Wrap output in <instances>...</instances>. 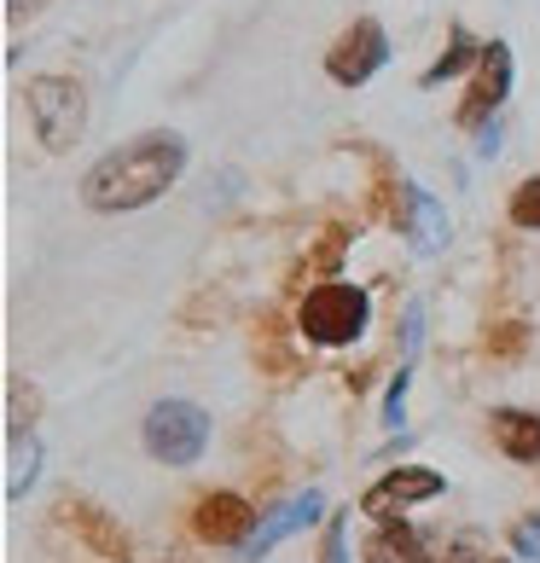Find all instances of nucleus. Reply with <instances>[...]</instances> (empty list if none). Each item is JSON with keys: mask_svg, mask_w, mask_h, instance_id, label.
I'll use <instances>...</instances> for the list:
<instances>
[{"mask_svg": "<svg viewBox=\"0 0 540 563\" xmlns=\"http://www.w3.org/2000/svg\"><path fill=\"white\" fill-rule=\"evenodd\" d=\"M180 169H186V140L180 134H140L81 175V203L99 216L145 210V203H157L180 180Z\"/></svg>", "mask_w": 540, "mask_h": 563, "instance_id": "obj_1", "label": "nucleus"}, {"mask_svg": "<svg viewBox=\"0 0 540 563\" xmlns=\"http://www.w3.org/2000/svg\"><path fill=\"white\" fill-rule=\"evenodd\" d=\"M366 320H372V297H366V285H349V279L315 285L302 297V308H297V331L315 349H349V343H361Z\"/></svg>", "mask_w": 540, "mask_h": 563, "instance_id": "obj_2", "label": "nucleus"}, {"mask_svg": "<svg viewBox=\"0 0 540 563\" xmlns=\"http://www.w3.org/2000/svg\"><path fill=\"white\" fill-rule=\"evenodd\" d=\"M24 106L35 122V140L47 152H70L81 129H88V93H81L76 76H35L24 88Z\"/></svg>", "mask_w": 540, "mask_h": 563, "instance_id": "obj_3", "label": "nucleus"}, {"mask_svg": "<svg viewBox=\"0 0 540 563\" xmlns=\"http://www.w3.org/2000/svg\"><path fill=\"white\" fill-rule=\"evenodd\" d=\"M145 453L157 459V465H198L203 448H210V412H203L198 401H180V395H169V401H157L152 412H145Z\"/></svg>", "mask_w": 540, "mask_h": 563, "instance_id": "obj_4", "label": "nucleus"}, {"mask_svg": "<svg viewBox=\"0 0 540 563\" xmlns=\"http://www.w3.org/2000/svg\"><path fill=\"white\" fill-rule=\"evenodd\" d=\"M384 65H389V35H384L378 18H355L326 53V76L338 81V88H361V81H372Z\"/></svg>", "mask_w": 540, "mask_h": 563, "instance_id": "obj_5", "label": "nucleus"}, {"mask_svg": "<svg viewBox=\"0 0 540 563\" xmlns=\"http://www.w3.org/2000/svg\"><path fill=\"white\" fill-rule=\"evenodd\" d=\"M448 488L442 471H425V465H401V471H384L378 483L361 494V517H378V523H401L412 506H425Z\"/></svg>", "mask_w": 540, "mask_h": 563, "instance_id": "obj_6", "label": "nucleus"}, {"mask_svg": "<svg viewBox=\"0 0 540 563\" xmlns=\"http://www.w3.org/2000/svg\"><path fill=\"white\" fill-rule=\"evenodd\" d=\"M511 76H517V65H511V47H506V41H488V47H483V65H476V81L465 88L460 111H453V117H460V129H471V134L494 129V111L506 106Z\"/></svg>", "mask_w": 540, "mask_h": 563, "instance_id": "obj_7", "label": "nucleus"}, {"mask_svg": "<svg viewBox=\"0 0 540 563\" xmlns=\"http://www.w3.org/2000/svg\"><path fill=\"white\" fill-rule=\"evenodd\" d=\"M262 529V517L251 511V499L244 494H203L198 511H192V534L203 540V547H244Z\"/></svg>", "mask_w": 540, "mask_h": 563, "instance_id": "obj_8", "label": "nucleus"}, {"mask_svg": "<svg viewBox=\"0 0 540 563\" xmlns=\"http://www.w3.org/2000/svg\"><path fill=\"white\" fill-rule=\"evenodd\" d=\"M320 511H326V494H320V488H308V494H297V499H285L274 517H262V529L239 547V558H244V563H262L267 552L279 547V540L302 534L308 523H320Z\"/></svg>", "mask_w": 540, "mask_h": 563, "instance_id": "obj_9", "label": "nucleus"}, {"mask_svg": "<svg viewBox=\"0 0 540 563\" xmlns=\"http://www.w3.org/2000/svg\"><path fill=\"white\" fill-rule=\"evenodd\" d=\"M401 233L412 239V250L419 256H436V250H448V210L436 203V192H425L419 180H401Z\"/></svg>", "mask_w": 540, "mask_h": 563, "instance_id": "obj_10", "label": "nucleus"}, {"mask_svg": "<svg viewBox=\"0 0 540 563\" xmlns=\"http://www.w3.org/2000/svg\"><path fill=\"white\" fill-rule=\"evenodd\" d=\"M494 448L517 465H540V412H524V407H494Z\"/></svg>", "mask_w": 540, "mask_h": 563, "instance_id": "obj_11", "label": "nucleus"}, {"mask_svg": "<svg viewBox=\"0 0 540 563\" xmlns=\"http://www.w3.org/2000/svg\"><path fill=\"white\" fill-rule=\"evenodd\" d=\"M476 65H483V47H476V41H471L460 24H453V30H448V47H442V58H436V65H430L419 81H425V88H442L448 76H465V70H476Z\"/></svg>", "mask_w": 540, "mask_h": 563, "instance_id": "obj_12", "label": "nucleus"}, {"mask_svg": "<svg viewBox=\"0 0 540 563\" xmlns=\"http://www.w3.org/2000/svg\"><path fill=\"white\" fill-rule=\"evenodd\" d=\"M12 448V476H7V499H24V488L35 483V465H41V442L35 435H7Z\"/></svg>", "mask_w": 540, "mask_h": 563, "instance_id": "obj_13", "label": "nucleus"}, {"mask_svg": "<svg viewBox=\"0 0 540 563\" xmlns=\"http://www.w3.org/2000/svg\"><path fill=\"white\" fill-rule=\"evenodd\" d=\"M70 517L81 523V534H88V540H93L99 552H111L117 563L129 558V540H122V534H117V529L106 523V511H93V506H70Z\"/></svg>", "mask_w": 540, "mask_h": 563, "instance_id": "obj_14", "label": "nucleus"}, {"mask_svg": "<svg viewBox=\"0 0 540 563\" xmlns=\"http://www.w3.org/2000/svg\"><path fill=\"white\" fill-rule=\"evenodd\" d=\"M511 227H524V233H540V175H529V180L511 192Z\"/></svg>", "mask_w": 540, "mask_h": 563, "instance_id": "obj_15", "label": "nucleus"}, {"mask_svg": "<svg viewBox=\"0 0 540 563\" xmlns=\"http://www.w3.org/2000/svg\"><path fill=\"white\" fill-rule=\"evenodd\" d=\"M407 389H412V361H401V372L389 378V395H384V424L389 430L407 424Z\"/></svg>", "mask_w": 540, "mask_h": 563, "instance_id": "obj_16", "label": "nucleus"}, {"mask_svg": "<svg viewBox=\"0 0 540 563\" xmlns=\"http://www.w3.org/2000/svg\"><path fill=\"white\" fill-rule=\"evenodd\" d=\"M511 552L524 558V563H540V511L517 517V529H511Z\"/></svg>", "mask_w": 540, "mask_h": 563, "instance_id": "obj_17", "label": "nucleus"}, {"mask_svg": "<svg viewBox=\"0 0 540 563\" xmlns=\"http://www.w3.org/2000/svg\"><path fill=\"white\" fill-rule=\"evenodd\" d=\"M419 343H425V302H407V314H401V361H419Z\"/></svg>", "mask_w": 540, "mask_h": 563, "instance_id": "obj_18", "label": "nucleus"}, {"mask_svg": "<svg viewBox=\"0 0 540 563\" xmlns=\"http://www.w3.org/2000/svg\"><path fill=\"white\" fill-rule=\"evenodd\" d=\"M320 563H349V529H343V517H331V523H326Z\"/></svg>", "mask_w": 540, "mask_h": 563, "instance_id": "obj_19", "label": "nucleus"}]
</instances>
